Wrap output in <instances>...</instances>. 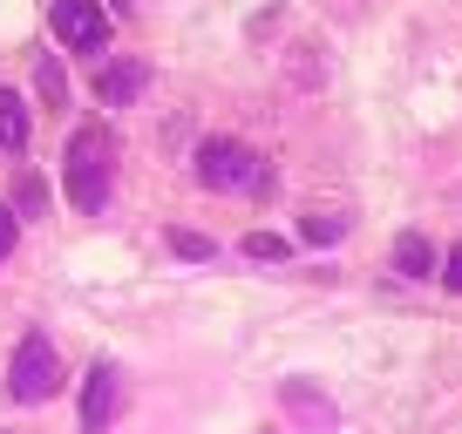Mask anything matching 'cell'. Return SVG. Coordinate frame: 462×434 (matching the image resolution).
I'll list each match as a JSON object with an SVG mask.
<instances>
[{
    "label": "cell",
    "mask_w": 462,
    "mask_h": 434,
    "mask_svg": "<svg viewBox=\"0 0 462 434\" xmlns=\"http://www.w3.org/2000/svg\"><path fill=\"white\" fill-rule=\"evenodd\" d=\"M42 95L48 102H69V75H61L55 61H42Z\"/></svg>",
    "instance_id": "4fadbf2b"
},
{
    "label": "cell",
    "mask_w": 462,
    "mask_h": 434,
    "mask_svg": "<svg viewBox=\"0 0 462 434\" xmlns=\"http://www.w3.org/2000/svg\"><path fill=\"white\" fill-rule=\"evenodd\" d=\"M394 272H402V278H429L435 272V251H429V238H421V231L394 238Z\"/></svg>",
    "instance_id": "ba28073f"
},
{
    "label": "cell",
    "mask_w": 462,
    "mask_h": 434,
    "mask_svg": "<svg viewBox=\"0 0 462 434\" xmlns=\"http://www.w3.org/2000/svg\"><path fill=\"white\" fill-rule=\"evenodd\" d=\"M116 401H123V374H116L109 360H96L88 380H82V434H109Z\"/></svg>",
    "instance_id": "5b68a950"
},
{
    "label": "cell",
    "mask_w": 462,
    "mask_h": 434,
    "mask_svg": "<svg viewBox=\"0 0 462 434\" xmlns=\"http://www.w3.org/2000/svg\"><path fill=\"white\" fill-rule=\"evenodd\" d=\"M300 231H306V245H333V238L346 231V217H333V211H306Z\"/></svg>",
    "instance_id": "9c48e42d"
},
{
    "label": "cell",
    "mask_w": 462,
    "mask_h": 434,
    "mask_svg": "<svg viewBox=\"0 0 462 434\" xmlns=\"http://www.w3.org/2000/svg\"><path fill=\"white\" fill-rule=\"evenodd\" d=\"M252 176H259V157L238 136H204L198 143V184L204 190H245Z\"/></svg>",
    "instance_id": "3957f363"
},
{
    "label": "cell",
    "mask_w": 462,
    "mask_h": 434,
    "mask_svg": "<svg viewBox=\"0 0 462 434\" xmlns=\"http://www.w3.org/2000/svg\"><path fill=\"white\" fill-rule=\"evenodd\" d=\"M14 231H21V217L7 211V203H0V258H7V251H14Z\"/></svg>",
    "instance_id": "5bb4252c"
},
{
    "label": "cell",
    "mask_w": 462,
    "mask_h": 434,
    "mask_svg": "<svg viewBox=\"0 0 462 434\" xmlns=\"http://www.w3.org/2000/svg\"><path fill=\"white\" fill-rule=\"evenodd\" d=\"M442 278H448V292H462V245L448 251V265H442Z\"/></svg>",
    "instance_id": "9a60e30c"
},
{
    "label": "cell",
    "mask_w": 462,
    "mask_h": 434,
    "mask_svg": "<svg viewBox=\"0 0 462 434\" xmlns=\"http://www.w3.org/2000/svg\"><path fill=\"white\" fill-rule=\"evenodd\" d=\"M28 136H34L28 102H21L14 88H0V149H7V157H21V149H28Z\"/></svg>",
    "instance_id": "52a82bcc"
},
{
    "label": "cell",
    "mask_w": 462,
    "mask_h": 434,
    "mask_svg": "<svg viewBox=\"0 0 462 434\" xmlns=\"http://www.w3.org/2000/svg\"><path fill=\"white\" fill-rule=\"evenodd\" d=\"M7 393L28 401V407H42V401H55V393H61V360H55V339H48L42 326L21 333L14 360H7Z\"/></svg>",
    "instance_id": "7a4b0ae2"
},
{
    "label": "cell",
    "mask_w": 462,
    "mask_h": 434,
    "mask_svg": "<svg viewBox=\"0 0 462 434\" xmlns=\"http://www.w3.org/2000/svg\"><path fill=\"white\" fill-rule=\"evenodd\" d=\"M14 197H21V211L34 217V211H42V176H34V170H21V176H14Z\"/></svg>",
    "instance_id": "8fae6325"
},
{
    "label": "cell",
    "mask_w": 462,
    "mask_h": 434,
    "mask_svg": "<svg viewBox=\"0 0 462 434\" xmlns=\"http://www.w3.org/2000/svg\"><path fill=\"white\" fill-rule=\"evenodd\" d=\"M245 251H252V258H286V238H279V231H252Z\"/></svg>",
    "instance_id": "7c38bea8"
},
{
    "label": "cell",
    "mask_w": 462,
    "mask_h": 434,
    "mask_svg": "<svg viewBox=\"0 0 462 434\" xmlns=\"http://www.w3.org/2000/svg\"><path fill=\"white\" fill-rule=\"evenodd\" d=\"M143 82H150V68H143V61H109V68L96 75V95L109 102V109H123V102H136V95H143Z\"/></svg>",
    "instance_id": "8992f818"
},
{
    "label": "cell",
    "mask_w": 462,
    "mask_h": 434,
    "mask_svg": "<svg viewBox=\"0 0 462 434\" xmlns=\"http://www.w3.org/2000/svg\"><path fill=\"white\" fill-rule=\"evenodd\" d=\"M109 176H116V136L102 122H82L69 136V157H61V184H69V203L96 217L109 203Z\"/></svg>",
    "instance_id": "6da1fadb"
},
{
    "label": "cell",
    "mask_w": 462,
    "mask_h": 434,
    "mask_svg": "<svg viewBox=\"0 0 462 434\" xmlns=\"http://www.w3.org/2000/svg\"><path fill=\"white\" fill-rule=\"evenodd\" d=\"M171 251L177 258H211V238L204 231H171Z\"/></svg>",
    "instance_id": "30bf717a"
},
{
    "label": "cell",
    "mask_w": 462,
    "mask_h": 434,
    "mask_svg": "<svg viewBox=\"0 0 462 434\" xmlns=\"http://www.w3.org/2000/svg\"><path fill=\"white\" fill-rule=\"evenodd\" d=\"M48 28H55V41L69 48V55L109 48V14H102V0H55V7H48Z\"/></svg>",
    "instance_id": "277c9868"
}]
</instances>
